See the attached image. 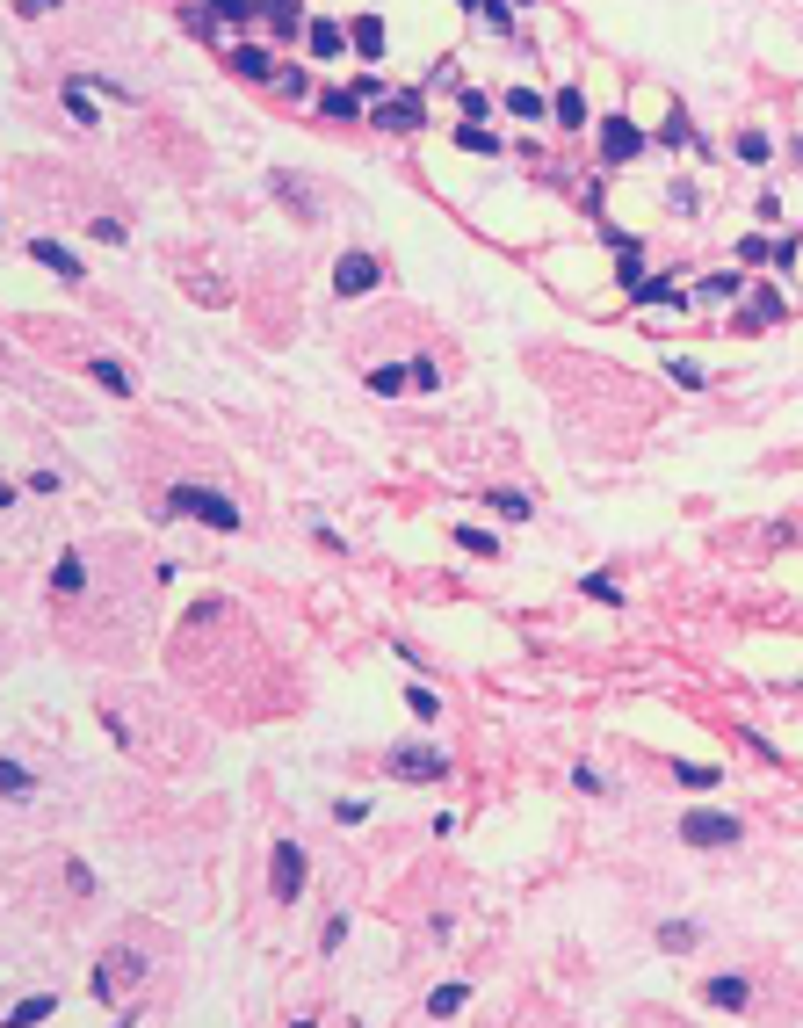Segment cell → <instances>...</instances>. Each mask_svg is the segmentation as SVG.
I'll return each instance as SVG.
<instances>
[{"label":"cell","instance_id":"6da1fadb","mask_svg":"<svg viewBox=\"0 0 803 1028\" xmlns=\"http://www.w3.org/2000/svg\"><path fill=\"white\" fill-rule=\"evenodd\" d=\"M145 985V956L138 949H102L95 956V1000H131Z\"/></svg>","mask_w":803,"mask_h":1028},{"label":"cell","instance_id":"7a4b0ae2","mask_svg":"<svg viewBox=\"0 0 803 1028\" xmlns=\"http://www.w3.org/2000/svg\"><path fill=\"white\" fill-rule=\"evenodd\" d=\"M160 514H196V522H210V529H239V507L225 493H210V486H174L160 500Z\"/></svg>","mask_w":803,"mask_h":1028},{"label":"cell","instance_id":"3957f363","mask_svg":"<svg viewBox=\"0 0 803 1028\" xmlns=\"http://www.w3.org/2000/svg\"><path fill=\"white\" fill-rule=\"evenodd\" d=\"M681 840H688V848H731V840H738V819H731V811H688V819H681Z\"/></svg>","mask_w":803,"mask_h":1028},{"label":"cell","instance_id":"277c9868","mask_svg":"<svg viewBox=\"0 0 803 1028\" xmlns=\"http://www.w3.org/2000/svg\"><path fill=\"white\" fill-rule=\"evenodd\" d=\"M377 276H384L377 254H341V261H333V297H369Z\"/></svg>","mask_w":803,"mask_h":1028},{"label":"cell","instance_id":"5b68a950","mask_svg":"<svg viewBox=\"0 0 803 1028\" xmlns=\"http://www.w3.org/2000/svg\"><path fill=\"white\" fill-rule=\"evenodd\" d=\"M391 775H406V782H442V775H449V753H435V746H398V753H391Z\"/></svg>","mask_w":803,"mask_h":1028},{"label":"cell","instance_id":"8992f818","mask_svg":"<svg viewBox=\"0 0 803 1028\" xmlns=\"http://www.w3.org/2000/svg\"><path fill=\"white\" fill-rule=\"evenodd\" d=\"M304 891V848H297V840H275V898H297Z\"/></svg>","mask_w":803,"mask_h":1028},{"label":"cell","instance_id":"52a82bcc","mask_svg":"<svg viewBox=\"0 0 803 1028\" xmlns=\"http://www.w3.org/2000/svg\"><path fill=\"white\" fill-rule=\"evenodd\" d=\"M377 124H384V131H420L427 109H420V95H384V102H377Z\"/></svg>","mask_w":803,"mask_h":1028},{"label":"cell","instance_id":"ba28073f","mask_svg":"<svg viewBox=\"0 0 803 1028\" xmlns=\"http://www.w3.org/2000/svg\"><path fill=\"white\" fill-rule=\"evenodd\" d=\"M29 254H37V261L51 268V276H66V283H80V254H73V247H58V239H44V232H37V239H29Z\"/></svg>","mask_w":803,"mask_h":1028},{"label":"cell","instance_id":"9c48e42d","mask_svg":"<svg viewBox=\"0 0 803 1028\" xmlns=\"http://www.w3.org/2000/svg\"><path fill=\"white\" fill-rule=\"evenodd\" d=\"M637 145H644V131H637V124H623V116H608V131H601V153H608V160H630Z\"/></svg>","mask_w":803,"mask_h":1028},{"label":"cell","instance_id":"30bf717a","mask_svg":"<svg viewBox=\"0 0 803 1028\" xmlns=\"http://www.w3.org/2000/svg\"><path fill=\"white\" fill-rule=\"evenodd\" d=\"M304 44H312L319 58H341V51H348L355 37H348V29H341V22H312V29H304Z\"/></svg>","mask_w":803,"mask_h":1028},{"label":"cell","instance_id":"8fae6325","mask_svg":"<svg viewBox=\"0 0 803 1028\" xmlns=\"http://www.w3.org/2000/svg\"><path fill=\"white\" fill-rule=\"evenodd\" d=\"M275 196H283V203L297 210V218H304V225H312V218H319V203H312V189H304V181H297V174H275Z\"/></svg>","mask_w":803,"mask_h":1028},{"label":"cell","instance_id":"7c38bea8","mask_svg":"<svg viewBox=\"0 0 803 1028\" xmlns=\"http://www.w3.org/2000/svg\"><path fill=\"white\" fill-rule=\"evenodd\" d=\"M232 66H239L246 80H275V73H283V66H275V58L261 51V44H239V51H232Z\"/></svg>","mask_w":803,"mask_h":1028},{"label":"cell","instance_id":"4fadbf2b","mask_svg":"<svg viewBox=\"0 0 803 1028\" xmlns=\"http://www.w3.org/2000/svg\"><path fill=\"white\" fill-rule=\"evenodd\" d=\"M746 1000H753V985H746V978H709V1007H724V1014H731V1007H746Z\"/></svg>","mask_w":803,"mask_h":1028},{"label":"cell","instance_id":"5bb4252c","mask_svg":"<svg viewBox=\"0 0 803 1028\" xmlns=\"http://www.w3.org/2000/svg\"><path fill=\"white\" fill-rule=\"evenodd\" d=\"M261 15L275 22V37H297V29H312V22L297 15V0H261Z\"/></svg>","mask_w":803,"mask_h":1028},{"label":"cell","instance_id":"9a60e30c","mask_svg":"<svg viewBox=\"0 0 803 1028\" xmlns=\"http://www.w3.org/2000/svg\"><path fill=\"white\" fill-rule=\"evenodd\" d=\"M630 297H637V305H681V283H673V276H652V283H637Z\"/></svg>","mask_w":803,"mask_h":1028},{"label":"cell","instance_id":"2e32d148","mask_svg":"<svg viewBox=\"0 0 803 1028\" xmlns=\"http://www.w3.org/2000/svg\"><path fill=\"white\" fill-rule=\"evenodd\" d=\"M348 37H355V51H362V58H384V22H377V15H362V22L348 29Z\"/></svg>","mask_w":803,"mask_h":1028},{"label":"cell","instance_id":"e0dca14e","mask_svg":"<svg viewBox=\"0 0 803 1028\" xmlns=\"http://www.w3.org/2000/svg\"><path fill=\"white\" fill-rule=\"evenodd\" d=\"M51 587H58V594H80V587H87V565H80V551H66V558H58Z\"/></svg>","mask_w":803,"mask_h":1028},{"label":"cell","instance_id":"ac0fdd59","mask_svg":"<svg viewBox=\"0 0 803 1028\" xmlns=\"http://www.w3.org/2000/svg\"><path fill=\"white\" fill-rule=\"evenodd\" d=\"M66 116H73V124H102V109H95L87 87H66Z\"/></svg>","mask_w":803,"mask_h":1028},{"label":"cell","instance_id":"d6986e66","mask_svg":"<svg viewBox=\"0 0 803 1028\" xmlns=\"http://www.w3.org/2000/svg\"><path fill=\"white\" fill-rule=\"evenodd\" d=\"M0 790H8V797L22 804L29 790H37V782H29V768H22V761H0Z\"/></svg>","mask_w":803,"mask_h":1028},{"label":"cell","instance_id":"ffe728a7","mask_svg":"<svg viewBox=\"0 0 803 1028\" xmlns=\"http://www.w3.org/2000/svg\"><path fill=\"white\" fill-rule=\"evenodd\" d=\"M659 949L688 956V949H695V927H688V920H666V927H659Z\"/></svg>","mask_w":803,"mask_h":1028},{"label":"cell","instance_id":"44dd1931","mask_svg":"<svg viewBox=\"0 0 803 1028\" xmlns=\"http://www.w3.org/2000/svg\"><path fill=\"white\" fill-rule=\"evenodd\" d=\"M355 102H362V95H341V87H326V95H319V116H333V124H348V116H355Z\"/></svg>","mask_w":803,"mask_h":1028},{"label":"cell","instance_id":"7402d4cb","mask_svg":"<svg viewBox=\"0 0 803 1028\" xmlns=\"http://www.w3.org/2000/svg\"><path fill=\"white\" fill-rule=\"evenodd\" d=\"M550 116H565V131H579V124H586V102H579V87H565V95L550 102Z\"/></svg>","mask_w":803,"mask_h":1028},{"label":"cell","instance_id":"603a6c76","mask_svg":"<svg viewBox=\"0 0 803 1028\" xmlns=\"http://www.w3.org/2000/svg\"><path fill=\"white\" fill-rule=\"evenodd\" d=\"M369 391H384V399H398V391H406V370H398V362H384V370H369Z\"/></svg>","mask_w":803,"mask_h":1028},{"label":"cell","instance_id":"cb8c5ba5","mask_svg":"<svg viewBox=\"0 0 803 1028\" xmlns=\"http://www.w3.org/2000/svg\"><path fill=\"white\" fill-rule=\"evenodd\" d=\"M507 116H543V95L536 87H507Z\"/></svg>","mask_w":803,"mask_h":1028},{"label":"cell","instance_id":"d4e9b609","mask_svg":"<svg viewBox=\"0 0 803 1028\" xmlns=\"http://www.w3.org/2000/svg\"><path fill=\"white\" fill-rule=\"evenodd\" d=\"M456 145H463V153H500V138L478 131V124H463V131H456Z\"/></svg>","mask_w":803,"mask_h":1028},{"label":"cell","instance_id":"484cf974","mask_svg":"<svg viewBox=\"0 0 803 1028\" xmlns=\"http://www.w3.org/2000/svg\"><path fill=\"white\" fill-rule=\"evenodd\" d=\"M492 507H500L507 522H529V493H507V486H500V493H492Z\"/></svg>","mask_w":803,"mask_h":1028},{"label":"cell","instance_id":"4316f807","mask_svg":"<svg viewBox=\"0 0 803 1028\" xmlns=\"http://www.w3.org/2000/svg\"><path fill=\"white\" fill-rule=\"evenodd\" d=\"M406 710L413 717H442V695L435 688H406Z\"/></svg>","mask_w":803,"mask_h":1028},{"label":"cell","instance_id":"83f0119b","mask_svg":"<svg viewBox=\"0 0 803 1028\" xmlns=\"http://www.w3.org/2000/svg\"><path fill=\"white\" fill-rule=\"evenodd\" d=\"M463 1007V985H435L427 992V1014H456Z\"/></svg>","mask_w":803,"mask_h":1028},{"label":"cell","instance_id":"f1b7e54d","mask_svg":"<svg viewBox=\"0 0 803 1028\" xmlns=\"http://www.w3.org/2000/svg\"><path fill=\"white\" fill-rule=\"evenodd\" d=\"M456 543H463V551H471V558H492V551H500V543H492L485 529H456Z\"/></svg>","mask_w":803,"mask_h":1028},{"label":"cell","instance_id":"f546056e","mask_svg":"<svg viewBox=\"0 0 803 1028\" xmlns=\"http://www.w3.org/2000/svg\"><path fill=\"white\" fill-rule=\"evenodd\" d=\"M659 138H666V145H695V124H688V116H681V109H673V116H666V131H659Z\"/></svg>","mask_w":803,"mask_h":1028},{"label":"cell","instance_id":"4dcf8cb0","mask_svg":"<svg viewBox=\"0 0 803 1028\" xmlns=\"http://www.w3.org/2000/svg\"><path fill=\"white\" fill-rule=\"evenodd\" d=\"M579 587H586V594H594V601H623V587H615V580H608V572H586V580H579Z\"/></svg>","mask_w":803,"mask_h":1028},{"label":"cell","instance_id":"1f68e13d","mask_svg":"<svg viewBox=\"0 0 803 1028\" xmlns=\"http://www.w3.org/2000/svg\"><path fill=\"white\" fill-rule=\"evenodd\" d=\"M478 15H485V29H500V37H507V29H514V8H507V0H485V8H478Z\"/></svg>","mask_w":803,"mask_h":1028},{"label":"cell","instance_id":"d6a6232c","mask_svg":"<svg viewBox=\"0 0 803 1028\" xmlns=\"http://www.w3.org/2000/svg\"><path fill=\"white\" fill-rule=\"evenodd\" d=\"M51 1007H58L51 992H44V1000H15V1021H51Z\"/></svg>","mask_w":803,"mask_h":1028},{"label":"cell","instance_id":"836d02e7","mask_svg":"<svg viewBox=\"0 0 803 1028\" xmlns=\"http://www.w3.org/2000/svg\"><path fill=\"white\" fill-rule=\"evenodd\" d=\"M333 819H341V826H362L369 804H362V797H341V804H333Z\"/></svg>","mask_w":803,"mask_h":1028},{"label":"cell","instance_id":"e575fe53","mask_svg":"<svg viewBox=\"0 0 803 1028\" xmlns=\"http://www.w3.org/2000/svg\"><path fill=\"white\" fill-rule=\"evenodd\" d=\"M95 377H102V391H116V399H123V391H131V377H123L116 362H95Z\"/></svg>","mask_w":803,"mask_h":1028},{"label":"cell","instance_id":"d590c367","mask_svg":"<svg viewBox=\"0 0 803 1028\" xmlns=\"http://www.w3.org/2000/svg\"><path fill=\"white\" fill-rule=\"evenodd\" d=\"M210 8H218L225 22H246V15H254V8H261V0H210Z\"/></svg>","mask_w":803,"mask_h":1028},{"label":"cell","instance_id":"8d00e7d4","mask_svg":"<svg viewBox=\"0 0 803 1028\" xmlns=\"http://www.w3.org/2000/svg\"><path fill=\"white\" fill-rule=\"evenodd\" d=\"M66 884L87 898V891H95V869H87V862H66Z\"/></svg>","mask_w":803,"mask_h":1028},{"label":"cell","instance_id":"74e56055","mask_svg":"<svg viewBox=\"0 0 803 1028\" xmlns=\"http://www.w3.org/2000/svg\"><path fill=\"white\" fill-rule=\"evenodd\" d=\"M738 290H746L738 276H709V283H702V297H738Z\"/></svg>","mask_w":803,"mask_h":1028},{"label":"cell","instance_id":"f35d334b","mask_svg":"<svg viewBox=\"0 0 803 1028\" xmlns=\"http://www.w3.org/2000/svg\"><path fill=\"white\" fill-rule=\"evenodd\" d=\"M95 239H109V247H123V239H131V232H123V218H95Z\"/></svg>","mask_w":803,"mask_h":1028},{"label":"cell","instance_id":"ab89813d","mask_svg":"<svg viewBox=\"0 0 803 1028\" xmlns=\"http://www.w3.org/2000/svg\"><path fill=\"white\" fill-rule=\"evenodd\" d=\"M15 8H22V15H44V8H58V0H15Z\"/></svg>","mask_w":803,"mask_h":1028}]
</instances>
